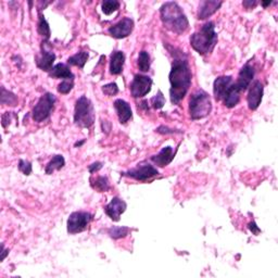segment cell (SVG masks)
I'll use <instances>...</instances> for the list:
<instances>
[{
    "mask_svg": "<svg viewBox=\"0 0 278 278\" xmlns=\"http://www.w3.org/2000/svg\"><path fill=\"white\" fill-rule=\"evenodd\" d=\"M174 61L170 72V97L173 104L180 103L191 85V70L186 56L183 51L175 52Z\"/></svg>",
    "mask_w": 278,
    "mask_h": 278,
    "instance_id": "1",
    "label": "cell"
},
{
    "mask_svg": "<svg viewBox=\"0 0 278 278\" xmlns=\"http://www.w3.org/2000/svg\"><path fill=\"white\" fill-rule=\"evenodd\" d=\"M160 17L164 28L171 32L181 35L189 28V22L186 14L184 13L180 4L174 1H169L162 4L160 8Z\"/></svg>",
    "mask_w": 278,
    "mask_h": 278,
    "instance_id": "2",
    "label": "cell"
},
{
    "mask_svg": "<svg viewBox=\"0 0 278 278\" xmlns=\"http://www.w3.org/2000/svg\"><path fill=\"white\" fill-rule=\"evenodd\" d=\"M217 43V34L215 32V24L212 21L204 23L198 32L190 37V45L199 55L204 56L212 52Z\"/></svg>",
    "mask_w": 278,
    "mask_h": 278,
    "instance_id": "3",
    "label": "cell"
},
{
    "mask_svg": "<svg viewBox=\"0 0 278 278\" xmlns=\"http://www.w3.org/2000/svg\"><path fill=\"white\" fill-rule=\"evenodd\" d=\"M212 101L207 92L197 91L190 98L189 114L192 120H201L211 113Z\"/></svg>",
    "mask_w": 278,
    "mask_h": 278,
    "instance_id": "4",
    "label": "cell"
},
{
    "mask_svg": "<svg viewBox=\"0 0 278 278\" xmlns=\"http://www.w3.org/2000/svg\"><path fill=\"white\" fill-rule=\"evenodd\" d=\"M95 122V112L92 101L86 96L77 99L74 110V123L80 127L89 128Z\"/></svg>",
    "mask_w": 278,
    "mask_h": 278,
    "instance_id": "5",
    "label": "cell"
},
{
    "mask_svg": "<svg viewBox=\"0 0 278 278\" xmlns=\"http://www.w3.org/2000/svg\"><path fill=\"white\" fill-rule=\"evenodd\" d=\"M56 101L57 98L51 93H46L45 95L41 96L32 111V117L35 122L41 123L48 119L51 112L54 111Z\"/></svg>",
    "mask_w": 278,
    "mask_h": 278,
    "instance_id": "6",
    "label": "cell"
},
{
    "mask_svg": "<svg viewBox=\"0 0 278 278\" xmlns=\"http://www.w3.org/2000/svg\"><path fill=\"white\" fill-rule=\"evenodd\" d=\"M93 221V215L89 212H73L67 218V233L75 235L84 232Z\"/></svg>",
    "mask_w": 278,
    "mask_h": 278,
    "instance_id": "7",
    "label": "cell"
},
{
    "mask_svg": "<svg viewBox=\"0 0 278 278\" xmlns=\"http://www.w3.org/2000/svg\"><path fill=\"white\" fill-rule=\"evenodd\" d=\"M158 174H159V171L156 170L154 165H151L149 163L138 164L137 166L134 167V169L123 173L124 176L134 178V180L139 181V182H146V181L150 180V178L156 176Z\"/></svg>",
    "mask_w": 278,
    "mask_h": 278,
    "instance_id": "8",
    "label": "cell"
},
{
    "mask_svg": "<svg viewBox=\"0 0 278 278\" xmlns=\"http://www.w3.org/2000/svg\"><path fill=\"white\" fill-rule=\"evenodd\" d=\"M152 86V80L147 75L136 74L134 80L130 84V93L134 98L145 97L149 93Z\"/></svg>",
    "mask_w": 278,
    "mask_h": 278,
    "instance_id": "9",
    "label": "cell"
},
{
    "mask_svg": "<svg viewBox=\"0 0 278 278\" xmlns=\"http://www.w3.org/2000/svg\"><path fill=\"white\" fill-rule=\"evenodd\" d=\"M134 30V21L129 18H124L114 24L108 30V33L112 36L113 38L117 39H122L127 37L132 34Z\"/></svg>",
    "mask_w": 278,
    "mask_h": 278,
    "instance_id": "10",
    "label": "cell"
},
{
    "mask_svg": "<svg viewBox=\"0 0 278 278\" xmlns=\"http://www.w3.org/2000/svg\"><path fill=\"white\" fill-rule=\"evenodd\" d=\"M250 87V91L247 97V101H248V107L250 110H256L262 102L263 99V93H264V87L263 84L260 81H254Z\"/></svg>",
    "mask_w": 278,
    "mask_h": 278,
    "instance_id": "11",
    "label": "cell"
},
{
    "mask_svg": "<svg viewBox=\"0 0 278 278\" xmlns=\"http://www.w3.org/2000/svg\"><path fill=\"white\" fill-rule=\"evenodd\" d=\"M36 64L41 71L50 72L54 67V63L56 61V55L51 50L46 48V41H43L41 45L40 55L36 57Z\"/></svg>",
    "mask_w": 278,
    "mask_h": 278,
    "instance_id": "12",
    "label": "cell"
},
{
    "mask_svg": "<svg viewBox=\"0 0 278 278\" xmlns=\"http://www.w3.org/2000/svg\"><path fill=\"white\" fill-rule=\"evenodd\" d=\"M127 208V204L122 199L119 197H114L109 204L104 207V212L114 222L120 221L121 214L125 212V210Z\"/></svg>",
    "mask_w": 278,
    "mask_h": 278,
    "instance_id": "13",
    "label": "cell"
},
{
    "mask_svg": "<svg viewBox=\"0 0 278 278\" xmlns=\"http://www.w3.org/2000/svg\"><path fill=\"white\" fill-rule=\"evenodd\" d=\"M253 77H254V67L250 63H246L243 67H241V70L239 72L238 80L235 83L236 86H237L240 89V92L243 93L251 85Z\"/></svg>",
    "mask_w": 278,
    "mask_h": 278,
    "instance_id": "14",
    "label": "cell"
},
{
    "mask_svg": "<svg viewBox=\"0 0 278 278\" xmlns=\"http://www.w3.org/2000/svg\"><path fill=\"white\" fill-rule=\"evenodd\" d=\"M233 85L232 76H219L214 81L213 93L216 101H222L229 87Z\"/></svg>",
    "mask_w": 278,
    "mask_h": 278,
    "instance_id": "15",
    "label": "cell"
},
{
    "mask_svg": "<svg viewBox=\"0 0 278 278\" xmlns=\"http://www.w3.org/2000/svg\"><path fill=\"white\" fill-rule=\"evenodd\" d=\"M222 4V1H216V0H204V1H201L198 10V19L206 20L210 18L221 8Z\"/></svg>",
    "mask_w": 278,
    "mask_h": 278,
    "instance_id": "16",
    "label": "cell"
},
{
    "mask_svg": "<svg viewBox=\"0 0 278 278\" xmlns=\"http://www.w3.org/2000/svg\"><path fill=\"white\" fill-rule=\"evenodd\" d=\"M114 109L115 111H117L121 124L127 123L133 117L132 108H130L128 102L123 100V99H117V100L114 101Z\"/></svg>",
    "mask_w": 278,
    "mask_h": 278,
    "instance_id": "17",
    "label": "cell"
},
{
    "mask_svg": "<svg viewBox=\"0 0 278 278\" xmlns=\"http://www.w3.org/2000/svg\"><path fill=\"white\" fill-rule=\"evenodd\" d=\"M175 152L173 150L172 147H164L158 154L152 155L151 161L154 162L155 165H158L160 167H164L166 165H169L171 162L174 160Z\"/></svg>",
    "mask_w": 278,
    "mask_h": 278,
    "instance_id": "18",
    "label": "cell"
},
{
    "mask_svg": "<svg viewBox=\"0 0 278 278\" xmlns=\"http://www.w3.org/2000/svg\"><path fill=\"white\" fill-rule=\"evenodd\" d=\"M125 63V55L123 51H114L110 60V73L113 75H119L123 71Z\"/></svg>",
    "mask_w": 278,
    "mask_h": 278,
    "instance_id": "19",
    "label": "cell"
},
{
    "mask_svg": "<svg viewBox=\"0 0 278 278\" xmlns=\"http://www.w3.org/2000/svg\"><path fill=\"white\" fill-rule=\"evenodd\" d=\"M240 93H241L240 89L236 86L235 83H233V85L229 87V89L227 91V93H225V96L222 100L224 106L229 109L237 106L240 100Z\"/></svg>",
    "mask_w": 278,
    "mask_h": 278,
    "instance_id": "20",
    "label": "cell"
},
{
    "mask_svg": "<svg viewBox=\"0 0 278 278\" xmlns=\"http://www.w3.org/2000/svg\"><path fill=\"white\" fill-rule=\"evenodd\" d=\"M49 76L52 78H62V80H74L75 76L70 67L64 63L56 64L49 72Z\"/></svg>",
    "mask_w": 278,
    "mask_h": 278,
    "instance_id": "21",
    "label": "cell"
},
{
    "mask_svg": "<svg viewBox=\"0 0 278 278\" xmlns=\"http://www.w3.org/2000/svg\"><path fill=\"white\" fill-rule=\"evenodd\" d=\"M64 165H65V160L63 158V155L57 154L51 159L49 163L47 164L45 172H46V174L51 175V174H54L55 171H60Z\"/></svg>",
    "mask_w": 278,
    "mask_h": 278,
    "instance_id": "22",
    "label": "cell"
},
{
    "mask_svg": "<svg viewBox=\"0 0 278 278\" xmlns=\"http://www.w3.org/2000/svg\"><path fill=\"white\" fill-rule=\"evenodd\" d=\"M91 185L93 189L99 192H104L110 189V183L108 177L106 176H98L96 178H91Z\"/></svg>",
    "mask_w": 278,
    "mask_h": 278,
    "instance_id": "23",
    "label": "cell"
},
{
    "mask_svg": "<svg viewBox=\"0 0 278 278\" xmlns=\"http://www.w3.org/2000/svg\"><path fill=\"white\" fill-rule=\"evenodd\" d=\"M88 58H89V55L87 51H80V52H77V54H75L74 56L70 57L69 59H67V63L83 69L84 65L86 64Z\"/></svg>",
    "mask_w": 278,
    "mask_h": 278,
    "instance_id": "24",
    "label": "cell"
},
{
    "mask_svg": "<svg viewBox=\"0 0 278 278\" xmlns=\"http://www.w3.org/2000/svg\"><path fill=\"white\" fill-rule=\"evenodd\" d=\"M37 32L40 36H43V37L48 40L50 38V28H49V24L47 22L45 17L43 15V13H40V11L38 12V24H37Z\"/></svg>",
    "mask_w": 278,
    "mask_h": 278,
    "instance_id": "25",
    "label": "cell"
},
{
    "mask_svg": "<svg viewBox=\"0 0 278 278\" xmlns=\"http://www.w3.org/2000/svg\"><path fill=\"white\" fill-rule=\"evenodd\" d=\"M151 61H150V55L148 52L143 50L139 52L138 55V69L141 72H148L150 70Z\"/></svg>",
    "mask_w": 278,
    "mask_h": 278,
    "instance_id": "26",
    "label": "cell"
},
{
    "mask_svg": "<svg viewBox=\"0 0 278 278\" xmlns=\"http://www.w3.org/2000/svg\"><path fill=\"white\" fill-rule=\"evenodd\" d=\"M130 228L125 227V226H113L108 229V234L111 238L113 239H120L123 237H126L129 234Z\"/></svg>",
    "mask_w": 278,
    "mask_h": 278,
    "instance_id": "27",
    "label": "cell"
},
{
    "mask_svg": "<svg viewBox=\"0 0 278 278\" xmlns=\"http://www.w3.org/2000/svg\"><path fill=\"white\" fill-rule=\"evenodd\" d=\"M120 8V2L117 0H104L101 3V9L102 12L107 15L112 14L113 12L117 11Z\"/></svg>",
    "mask_w": 278,
    "mask_h": 278,
    "instance_id": "28",
    "label": "cell"
},
{
    "mask_svg": "<svg viewBox=\"0 0 278 278\" xmlns=\"http://www.w3.org/2000/svg\"><path fill=\"white\" fill-rule=\"evenodd\" d=\"M1 103L13 107L18 103V98L14 95V93H12L11 92H9L6 88L2 87L1 88Z\"/></svg>",
    "mask_w": 278,
    "mask_h": 278,
    "instance_id": "29",
    "label": "cell"
},
{
    "mask_svg": "<svg viewBox=\"0 0 278 278\" xmlns=\"http://www.w3.org/2000/svg\"><path fill=\"white\" fill-rule=\"evenodd\" d=\"M73 87H74V80H64L58 85V92L62 95H66L72 91Z\"/></svg>",
    "mask_w": 278,
    "mask_h": 278,
    "instance_id": "30",
    "label": "cell"
},
{
    "mask_svg": "<svg viewBox=\"0 0 278 278\" xmlns=\"http://www.w3.org/2000/svg\"><path fill=\"white\" fill-rule=\"evenodd\" d=\"M150 103H151L152 108H154V109L163 108V106L165 104V98H164L163 93H162L161 91H159L158 93H156V95L151 99Z\"/></svg>",
    "mask_w": 278,
    "mask_h": 278,
    "instance_id": "31",
    "label": "cell"
},
{
    "mask_svg": "<svg viewBox=\"0 0 278 278\" xmlns=\"http://www.w3.org/2000/svg\"><path fill=\"white\" fill-rule=\"evenodd\" d=\"M102 92L104 95H107L109 97L115 96L119 93V87L115 83H109L107 85L102 86Z\"/></svg>",
    "mask_w": 278,
    "mask_h": 278,
    "instance_id": "32",
    "label": "cell"
},
{
    "mask_svg": "<svg viewBox=\"0 0 278 278\" xmlns=\"http://www.w3.org/2000/svg\"><path fill=\"white\" fill-rule=\"evenodd\" d=\"M19 170L23 173L24 175H31L32 173V164L31 162L25 161V160H20L19 161Z\"/></svg>",
    "mask_w": 278,
    "mask_h": 278,
    "instance_id": "33",
    "label": "cell"
},
{
    "mask_svg": "<svg viewBox=\"0 0 278 278\" xmlns=\"http://www.w3.org/2000/svg\"><path fill=\"white\" fill-rule=\"evenodd\" d=\"M156 133L167 135V134H176V133H182V132H180V130H175L173 128H169L166 126H160V127L156 128Z\"/></svg>",
    "mask_w": 278,
    "mask_h": 278,
    "instance_id": "34",
    "label": "cell"
},
{
    "mask_svg": "<svg viewBox=\"0 0 278 278\" xmlns=\"http://www.w3.org/2000/svg\"><path fill=\"white\" fill-rule=\"evenodd\" d=\"M11 117H12V112H6L2 114L1 117V121H2V126L6 128L8 125L11 123Z\"/></svg>",
    "mask_w": 278,
    "mask_h": 278,
    "instance_id": "35",
    "label": "cell"
},
{
    "mask_svg": "<svg viewBox=\"0 0 278 278\" xmlns=\"http://www.w3.org/2000/svg\"><path fill=\"white\" fill-rule=\"evenodd\" d=\"M102 169V163L101 162H95V163H93L88 166V170L89 172L92 173H95V172H98L99 170H101Z\"/></svg>",
    "mask_w": 278,
    "mask_h": 278,
    "instance_id": "36",
    "label": "cell"
},
{
    "mask_svg": "<svg viewBox=\"0 0 278 278\" xmlns=\"http://www.w3.org/2000/svg\"><path fill=\"white\" fill-rule=\"evenodd\" d=\"M249 229L252 232L253 235H259L261 233V229L258 227V225L255 224V222L249 223Z\"/></svg>",
    "mask_w": 278,
    "mask_h": 278,
    "instance_id": "37",
    "label": "cell"
},
{
    "mask_svg": "<svg viewBox=\"0 0 278 278\" xmlns=\"http://www.w3.org/2000/svg\"><path fill=\"white\" fill-rule=\"evenodd\" d=\"M243 4H244V7H246L247 9H252V8H254L256 6V4H258V2L248 0V1H244Z\"/></svg>",
    "mask_w": 278,
    "mask_h": 278,
    "instance_id": "38",
    "label": "cell"
},
{
    "mask_svg": "<svg viewBox=\"0 0 278 278\" xmlns=\"http://www.w3.org/2000/svg\"><path fill=\"white\" fill-rule=\"evenodd\" d=\"M1 249H2V255H1V261H3L4 259H6V256H7V254L9 253V250H4V247H3V245L1 246Z\"/></svg>",
    "mask_w": 278,
    "mask_h": 278,
    "instance_id": "39",
    "label": "cell"
},
{
    "mask_svg": "<svg viewBox=\"0 0 278 278\" xmlns=\"http://www.w3.org/2000/svg\"><path fill=\"white\" fill-rule=\"evenodd\" d=\"M84 143H85V140H82V141H80V143L77 141V143H75V147H81Z\"/></svg>",
    "mask_w": 278,
    "mask_h": 278,
    "instance_id": "40",
    "label": "cell"
},
{
    "mask_svg": "<svg viewBox=\"0 0 278 278\" xmlns=\"http://www.w3.org/2000/svg\"><path fill=\"white\" fill-rule=\"evenodd\" d=\"M262 4H263L264 7H267V6H270V4H271V1L270 2H262Z\"/></svg>",
    "mask_w": 278,
    "mask_h": 278,
    "instance_id": "41",
    "label": "cell"
}]
</instances>
